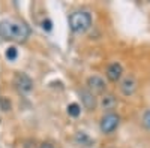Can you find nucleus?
<instances>
[{
  "label": "nucleus",
  "mask_w": 150,
  "mask_h": 148,
  "mask_svg": "<svg viewBox=\"0 0 150 148\" xmlns=\"http://www.w3.org/2000/svg\"><path fill=\"white\" fill-rule=\"evenodd\" d=\"M42 27H44V30H51V21H50V20H44L42 21Z\"/></svg>",
  "instance_id": "15"
},
{
  "label": "nucleus",
  "mask_w": 150,
  "mask_h": 148,
  "mask_svg": "<svg viewBox=\"0 0 150 148\" xmlns=\"http://www.w3.org/2000/svg\"><path fill=\"white\" fill-rule=\"evenodd\" d=\"M38 148H54V145H53V144H50V142H44V144H41Z\"/></svg>",
  "instance_id": "16"
},
{
  "label": "nucleus",
  "mask_w": 150,
  "mask_h": 148,
  "mask_svg": "<svg viewBox=\"0 0 150 148\" xmlns=\"http://www.w3.org/2000/svg\"><path fill=\"white\" fill-rule=\"evenodd\" d=\"M87 90H90L93 94H104L107 90V84L101 76L92 75L87 78Z\"/></svg>",
  "instance_id": "5"
},
{
  "label": "nucleus",
  "mask_w": 150,
  "mask_h": 148,
  "mask_svg": "<svg viewBox=\"0 0 150 148\" xmlns=\"http://www.w3.org/2000/svg\"><path fill=\"white\" fill-rule=\"evenodd\" d=\"M75 139H77L78 142H81V145H89L90 144V138L87 136L84 132H78L77 136H75Z\"/></svg>",
  "instance_id": "13"
},
{
  "label": "nucleus",
  "mask_w": 150,
  "mask_h": 148,
  "mask_svg": "<svg viewBox=\"0 0 150 148\" xmlns=\"http://www.w3.org/2000/svg\"><path fill=\"white\" fill-rule=\"evenodd\" d=\"M5 57H6V60H9V61L17 60V57H18V49H17L15 46H9L6 51H5Z\"/></svg>",
  "instance_id": "11"
},
{
  "label": "nucleus",
  "mask_w": 150,
  "mask_h": 148,
  "mask_svg": "<svg viewBox=\"0 0 150 148\" xmlns=\"http://www.w3.org/2000/svg\"><path fill=\"white\" fill-rule=\"evenodd\" d=\"M120 124V115L116 112H108L101 118V123H99V129L104 135H110L112 133Z\"/></svg>",
  "instance_id": "3"
},
{
  "label": "nucleus",
  "mask_w": 150,
  "mask_h": 148,
  "mask_svg": "<svg viewBox=\"0 0 150 148\" xmlns=\"http://www.w3.org/2000/svg\"><path fill=\"white\" fill-rule=\"evenodd\" d=\"M30 34V30L26 24L15 20H2L0 21V36L5 41L24 42Z\"/></svg>",
  "instance_id": "1"
},
{
  "label": "nucleus",
  "mask_w": 150,
  "mask_h": 148,
  "mask_svg": "<svg viewBox=\"0 0 150 148\" xmlns=\"http://www.w3.org/2000/svg\"><path fill=\"white\" fill-rule=\"evenodd\" d=\"M137 87H138V82H137V79L132 75L125 76L120 81V91H122L123 96H126V97H131L137 91Z\"/></svg>",
  "instance_id": "6"
},
{
  "label": "nucleus",
  "mask_w": 150,
  "mask_h": 148,
  "mask_svg": "<svg viewBox=\"0 0 150 148\" xmlns=\"http://www.w3.org/2000/svg\"><path fill=\"white\" fill-rule=\"evenodd\" d=\"M105 75H107V78H108L111 82L122 81V78H123V66L119 63V61L110 63V65H108V67H107Z\"/></svg>",
  "instance_id": "7"
},
{
  "label": "nucleus",
  "mask_w": 150,
  "mask_h": 148,
  "mask_svg": "<svg viewBox=\"0 0 150 148\" xmlns=\"http://www.w3.org/2000/svg\"><path fill=\"white\" fill-rule=\"evenodd\" d=\"M80 97H81V103L86 109H95L96 105H98V100H96V94H93L90 90H80Z\"/></svg>",
  "instance_id": "8"
},
{
  "label": "nucleus",
  "mask_w": 150,
  "mask_h": 148,
  "mask_svg": "<svg viewBox=\"0 0 150 148\" xmlns=\"http://www.w3.org/2000/svg\"><path fill=\"white\" fill-rule=\"evenodd\" d=\"M141 123H143V126H144V129H147V130L150 132V109H147L146 112L143 114Z\"/></svg>",
  "instance_id": "14"
},
{
  "label": "nucleus",
  "mask_w": 150,
  "mask_h": 148,
  "mask_svg": "<svg viewBox=\"0 0 150 148\" xmlns=\"http://www.w3.org/2000/svg\"><path fill=\"white\" fill-rule=\"evenodd\" d=\"M14 85L17 87V90L20 93H30L33 90V81L29 75H26V73L23 72H17L15 76H14Z\"/></svg>",
  "instance_id": "4"
},
{
  "label": "nucleus",
  "mask_w": 150,
  "mask_h": 148,
  "mask_svg": "<svg viewBox=\"0 0 150 148\" xmlns=\"http://www.w3.org/2000/svg\"><path fill=\"white\" fill-rule=\"evenodd\" d=\"M117 97L114 94H110V93H105L102 94L101 100H99V106H101L104 111H112L116 106H117Z\"/></svg>",
  "instance_id": "9"
},
{
  "label": "nucleus",
  "mask_w": 150,
  "mask_h": 148,
  "mask_svg": "<svg viewBox=\"0 0 150 148\" xmlns=\"http://www.w3.org/2000/svg\"><path fill=\"white\" fill-rule=\"evenodd\" d=\"M0 109H2V112H9V111L12 109V103L8 97L2 96L0 97Z\"/></svg>",
  "instance_id": "12"
},
{
  "label": "nucleus",
  "mask_w": 150,
  "mask_h": 148,
  "mask_svg": "<svg viewBox=\"0 0 150 148\" xmlns=\"http://www.w3.org/2000/svg\"><path fill=\"white\" fill-rule=\"evenodd\" d=\"M92 26V14L89 11H77L69 17V27L74 33H84Z\"/></svg>",
  "instance_id": "2"
},
{
  "label": "nucleus",
  "mask_w": 150,
  "mask_h": 148,
  "mask_svg": "<svg viewBox=\"0 0 150 148\" xmlns=\"http://www.w3.org/2000/svg\"><path fill=\"white\" fill-rule=\"evenodd\" d=\"M66 111H68V114L71 115V117H78L80 114H81V106L78 105V103H69L68 105V108H66Z\"/></svg>",
  "instance_id": "10"
}]
</instances>
